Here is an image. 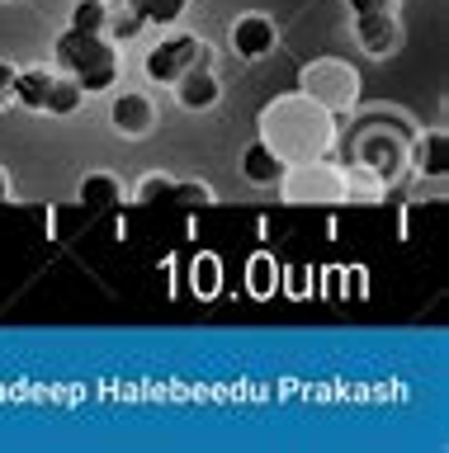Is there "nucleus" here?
<instances>
[{"mask_svg":"<svg viewBox=\"0 0 449 453\" xmlns=\"http://www.w3.org/2000/svg\"><path fill=\"white\" fill-rule=\"evenodd\" d=\"M284 198L289 203H331V198H345L341 189V170H331L327 161H289L284 170Z\"/></svg>","mask_w":449,"mask_h":453,"instance_id":"4","label":"nucleus"},{"mask_svg":"<svg viewBox=\"0 0 449 453\" xmlns=\"http://www.w3.org/2000/svg\"><path fill=\"white\" fill-rule=\"evenodd\" d=\"M119 194H123V184L114 175H105V170H100V175L81 180V203H86V208H109Z\"/></svg>","mask_w":449,"mask_h":453,"instance_id":"14","label":"nucleus"},{"mask_svg":"<svg viewBox=\"0 0 449 453\" xmlns=\"http://www.w3.org/2000/svg\"><path fill=\"white\" fill-rule=\"evenodd\" d=\"M58 66L81 85V95H105L119 81V52L105 34H81L66 28L58 38Z\"/></svg>","mask_w":449,"mask_h":453,"instance_id":"2","label":"nucleus"},{"mask_svg":"<svg viewBox=\"0 0 449 453\" xmlns=\"http://www.w3.org/2000/svg\"><path fill=\"white\" fill-rule=\"evenodd\" d=\"M284 170H289V161L279 151H270L265 142H251V147L242 151V175L251 184H279V180H284Z\"/></svg>","mask_w":449,"mask_h":453,"instance_id":"10","label":"nucleus"},{"mask_svg":"<svg viewBox=\"0 0 449 453\" xmlns=\"http://www.w3.org/2000/svg\"><path fill=\"white\" fill-rule=\"evenodd\" d=\"M275 283H279L275 260H270V255H256V260H251V274H246L251 297H270V293H275Z\"/></svg>","mask_w":449,"mask_h":453,"instance_id":"16","label":"nucleus"},{"mask_svg":"<svg viewBox=\"0 0 449 453\" xmlns=\"http://www.w3.org/2000/svg\"><path fill=\"white\" fill-rule=\"evenodd\" d=\"M10 95H15V66L0 62V104H10Z\"/></svg>","mask_w":449,"mask_h":453,"instance_id":"23","label":"nucleus"},{"mask_svg":"<svg viewBox=\"0 0 449 453\" xmlns=\"http://www.w3.org/2000/svg\"><path fill=\"white\" fill-rule=\"evenodd\" d=\"M109 123H114V133H123V137H147L151 123H157V109H151L147 95L123 90V95H114V104H109Z\"/></svg>","mask_w":449,"mask_h":453,"instance_id":"7","label":"nucleus"},{"mask_svg":"<svg viewBox=\"0 0 449 453\" xmlns=\"http://www.w3.org/2000/svg\"><path fill=\"white\" fill-rule=\"evenodd\" d=\"M171 194H175V180H166V175H151V180L137 184V198H143V203H157V198H171Z\"/></svg>","mask_w":449,"mask_h":453,"instance_id":"20","label":"nucleus"},{"mask_svg":"<svg viewBox=\"0 0 449 453\" xmlns=\"http://www.w3.org/2000/svg\"><path fill=\"white\" fill-rule=\"evenodd\" d=\"M260 127H265V147L279 151L284 161H317V156L331 151V113L313 104L307 95H284L275 99L270 109L260 113Z\"/></svg>","mask_w":449,"mask_h":453,"instance_id":"1","label":"nucleus"},{"mask_svg":"<svg viewBox=\"0 0 449 453\" xmlns=\"http://www.w3.org/2000/svg\"><path fill=\"white\" fill-rule=\"evenodd\" d=\"M350 14H383V10H398V0H345Z\"/></svg>","mask_w":449,"mask_h":453,"instance_id":"22","label":"nucleus"},{"mask_svg":"<svg viewBox=\"0 0 449 453\" xmlns=\"http://www.w3.org/2000/svg\"><path fill=\"white\" fill-rule=\"evenodd\" d=\"M194 269V293H204V297H213L218 293V255H199V260L190 265Z\"/></svg>","mask_w":449,"mask_h":453,"instance_id":"17","label":"nucleus"},{"mask_svg":"<svg viewBox=\"0 0 449 453\" xmlns=\"http://www.w3.org/2000/svg\"><path fill=\"white\" fill-rule=\"evenodd\" d=\"M5 198H10V175L0 170V203H5Z\"/></svg>","mask_w":449,"mask_h":453,"instance_id":"24","label":"nucleus"},{"mask_svg":"<svg viewBox=\"0 0 449 453\" xmlns=\"http://www.w3.org/2000/svg\"><path fill=\"white\" fill-rule=\"evenodd\" d=\"M175 99H180V109H190V113H199V109H213L218 99H222V85H218V76L208 66H199L194 62L185 76L175 81Z\"/></svg>","mask_w":449,"mask_h":453,"instance_id":"9","label":"nucleus"},{"mask_svg":"<svg viewBox=\"0 0 449 453\" xmlns=\"http://www.w3.org/2000/svg\"><path fill=\"white\" fill-rule=\"evenodd\" d=\"M194 62H204V48L194 34H171L166 42H157V48L147 52V76L157 85H175Z\"/></svg>","mask_w":449,"mask_h":453,"instance_id":"5","label":"nucleus"},{"mask_svg":"<svg viewBox=\"0 0 449 453\" xmlns=\"http://www.w3.org/2000/svg\"><path fill=\"white\" fill-rule=\"evenodd\" d=\"M81 85L72 81V76H52V90H48V104H43V113H52V119H66V113H76L81 109Z\"/></svg>","mask_w":449,"mask_h":453,"instance_id":"13","label":"nucleus"},{"mask_svg":"<svg viewBox=\"0 0 449 453\" xmlns=\"http://www.w3.org/2000/svg\"><path fill=\"white\" fill-rule=\"evenodd\" d=\"M303 95L313 99V104L321 109H345V104H355V95H360V76H355V66H345V62H313L303 71Z\"/></svg>","mask_w":449,"mask_h":453,"instance_id":"3","label":"nucleus"},{"mask_svg":"<svg viewBox=\"0 0 449 453\" xmlns=\"http://www.w3.org/2000/svg\"><path fill=\"white\" fill-rule=\"evenodd\" d=\"M355 34L364 42V52L374 57H388L402 48V24H398V10H383V14H355Z\"/></svg>","mask_w":449,"mask_h":453,"instance_id":"8","label":"nucleus"},{"mask_svg":"<svg viewBox=\"0 0 449 453\" xmlns=\"http://www.w3.org/2000/svg\"><path fill=\"white\" fill-rule=\"evenodd\" d=\"M171 198H185V203H213V189H208V184H175Z\"/></svg>","mask_w":449,"mask_h":453,"instance_id":"21","label":"nucleus"},{"mask_svg":"<svg viewBox=\"0 0 449 453\" xmlns=\"http://www.w3.org/2000/svg\"><path fill=\"white\" fill-rule=\"evenodd\" d=\"M232 52L246 57V62H256V57H270L275 42H279V28L275 19H265V14H242V19L232 24Z\"/></svg>","mask_w":449,"mask_h":453,"instance_id":"6","label":"nucleus"},{"mask_svg":"<svg viewBox=\"0 0 449 453\" xmlns=\"http://www.w3.org/2000/svg\"><path fill=\"white\" fill-rule=\"evenodd\" d=\"M185 5L190 0H128V10L143 14V24H161V28L185 19Z\"/></svg>","mask_w":449,"mask_h":453,"instance_id":"12","label":"nucleus"},{"mask_svg":"<svg viewBox=\"0 0 449 453\" xmlns=\"http://www.w3.org/2000/svg\"><path fill=\"white\" fill-rule=\"evenodd\" d=\"M48 90H52V71L29 66V71H15V95H10V99H19L24 109H43Z\"/></svg>","mask_w":449,"mask_h":453,"instance_id":"11","label":"nucleus"},{"mask_svg":"<svg viewBox=\"0 0 449 453\" xmlns=\"http://www.w3.org/2000/svg\"><path fill=\"white\" fill-rule=\"evenodd\" d=\"M440 151H445V137H440V133H435L430 142L421 137V142H416V165H421V170H435V175H440V170H445Z\"/></svg>","mask_w":449,"mask_h":453,"instance_id":"19","label":"nucleus"},{"mask_svg":"<svg viewBox=\"0 0 449 453\" xmlns=\"http://www.w3.org/2000/svg\"><path fill=\"white\" fill-rule=\"evenodd\" d=\"M137 28H143V14H133L128 5H123L119 14H109V24H105V34L114 38V42H123V38H137Z\"/></svg>","mask_w":449,"mask_h":453,"instance_id":"18","label":"nucleus"},{"mask_svg":"<svg viewBox=\"0 0 449 453\" xmlns=\"http://www.w3.org/2000/svg\"><path fill=\"white\" fill-rule=\"evenodd\" d=\"M105 24H109L105 0H76L72 5V28H81V34H105Z\"/></svg>","mask_w":449,"mask_h":453,"instance_id":"15","label":"nucleus"}]
</instances>
